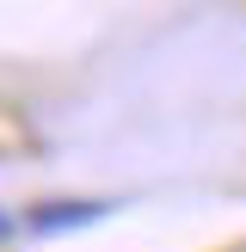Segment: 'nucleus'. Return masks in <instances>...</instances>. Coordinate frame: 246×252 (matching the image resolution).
<instances>
[{"label":"nucleus","instance_id":"f03ea898","mask_svg":"<svg viewBox=\"0 0 246 252\" xmlns=\"http://www.w3.org/2000/svg\"><path fill=\"white\" fill-rule=\"evenodd\" d=\"M12 234H19V221H12V216H6V209H0V246H6V240H12Z\"/></svg>","mask_w":246,"mask_h":252},{"label":"nucleus","instance_id":"f257e3e1","mask_svg":"<svg viewBox=\"0 0 246 252\" xmlns=\"http://www.w3.org/2000/svg\"><path fill=\"white\" fill-rule=\"evenodd\" d=\"M117 203H98V197H56V203H37L31 216H25V228L31 234H68V228H92V221H105Z\"/></svg>","mask_w":246,"mask_h":252}]
</instances>
